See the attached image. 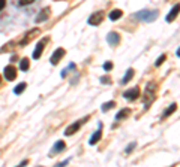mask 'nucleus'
<instances>
[{"label": "nucleus", "mask_w": 180, "mask_h": 167, "mask_svg": "<svg viewBox=\"0 0 180 167\" xmlns=\"http://www.w3.org/2000/svg\"><path fill=\"white\" fill-rule=\"evenodd\" d=\"M159 17L158 11H141V12L135 13V18L138 21H144V22H153Z\"/></svg>", "instance_id": "1"}, {"label": "nucleus", "mask_w": 180, "mask_h": 167, "mask_svg": "<svg viewBox=\"0 0 180 167\" xmlns=\"http://www.w3.org/2000/svg\"><path fill=\"white\" fill-rule=\"evenodd\" d=\"M104 20V11H96L95 13H92L89 18V24L90 26H99Z\"/></svg>", "instance_id": "2"}, {"label": "nucleus", "mask_w": 180, "mask_h": 167, "mask_svg": "<svg viewBox=\"0 0 180 167\" xmlns=\"http://www.w3.org/2000/svg\"><path fill=\"white\" fill-rule=\"evenodd\" d=\"M155 88H156V85H155V84H149V85H147L146 96H144V105H146V107H149V101H152L153 99H155Z\"/></svg>", "instance_id": "3"}, {"label": "nucleus", "mask_w": 180, "mask_h": 167, "mask_svg": "<svg viewBox=\"0 0 180 167\" xmlns=\"http://www.w3.org/2000/svg\"><path fill=\"white\" fill-rule=\"evenodd\" d=\"M86 121H87V116H86L83 121H77V122H74V124H71L69 127L65 130V134H66V136H72L74 133H77V131L80 130L81 124H83V122H86Z\"/></svg>", "instance_id": "4"}, {"label": "nucleus", "mask_w": 180, "mask_h": 167, "mask_svg": "<svg viewBox=\"0 0 180 167\" xmlns=\"http://www.w3.org/2000/svg\"><path fill=\"white\" fill-rule=\"evenodd\" d=\"M47 42H48L47 37L42 39L41 42H38V45H36V48H35V52H33V58H35V60H38V58L41 57V54L44 52V48H45V45H47Z\"/></svg>", "instance_id": "5"}, {"label": "nucleus", "mask_w": 180, "mask_h": 167, "mask_svg": "<svg viewBox=\"0 0 180 167\" xmlns=\"http://www.w3.org/2000/svg\"><path fill=\"white\" fill-rule=\"evenodd\" d=\"M63 55H65V49H63V48H57V49H56L54 52H53V55H51V64H59V61L62 60V57Z\"/></svg>", "instance_id": "6"}, {"label": "nucleus", "mask_w": 180, "mask_h": 167, "mask_svg": "<svg viewBox=\"0 0 180 167\" xmlns=\"http://www.w3.org/2000/svg\"><path fill=\"white\" fill-rule=\"evenodd\" d=\"M140 96V88L135 87V88H131V90H128L123 93V97H125L126 100H135V99H138Z\"/></svg>", "instance_id": "7"}, {"label": "nucleus", "mask_w": 180, "mask_h": 167, "mask_svg": "<svg viewBox=\"0 0 180 167\" xmlns=\"http://www.w3.org/2000/svg\"><path fill=\"white\" fill-rule=\"evenodd\" d=\"M5 78L8 81H14L17 78V69L14 66H6L5 67Z\"/></svg>", "instance_id": "8"}, {"label": "nucleus", "mask_w": 180, "mask_h": 167, "mask_svg": "<svg viewBox=\"0 0 180 167\" xmlns=\"http://www.w3.org/2000/svg\"><path fill=\"white\" fill-rule=\"evenodd\" d=\"M38 33H41V30H39V28H33L32 32H29V33H26V36H24V39L21 40L20 43H21V45H27L29 42H30V40L33 39V37H35V36H36Z\"/></svg>", "instance_id": "9"}, {"label": "nucleus", "mask_w": 180, "mask_h": 167, "mask_svg": "<svg viewBox=\"0 0 180 167\" xmlns=\"http://www.w3.org/2000/svg\"><path fill=\"white\" fill-rule=\"evenodd\" d=\"M50 15H51V11H50V7H45L44 11L38 13V17H36V22H42V21H47L50 18Z\"/></svg>", "instance_id": "10"}, {"label": "nucleus", "mask_w": 180, "mask_h": 167, "mask_svg": "<svg viewBox=\"0 0 180 167\" xmlns=\"http://www.w3.org/2000/svg\"><path fill=\"white\" fill-rule=\"evenodd\" d=\"M107 40H108V43H110L111 47H116V45H119V42H120V36L116 32H111L107 36Z\"/></svg>", "instance_id": "11"}, {"label": "nucleus", "mask_w": 180, "mask_h": 167, "mask_svg": "<svg viewBox=\"0 0 180 167\" xmlns=\"http://www.w3.org/2000/svg\"><path fill=\"white\" fill-rule=\"evenodd\" d=\"M101 136H102V124L99 122V130H96V131L93 133V136L90 137L89 143L90 145H96L98 142H99V139H101Z\"/></svg>", "instance_id": "12"}, {"label": "nucleus", "mask_w": 180, "mask_h": 167, "mask_svg": "<svg viewBox=\"0 0 180 167\" xmlns=\"http://www.w3.org/2000/svg\"><path fill=\"white\" fill-rule=\"evenodd\" d=\"M65 148H66V143H65V142H62V140L56 142V145H54V148L51 149V154H50V155L57 154V152H60V151H63Z\"/></svg>", "instance_id": "13"}, {"label": "nucleus", "mask_w": 180, "mask_h": 167, "mask_svg": "<svg viewBox=\"0 0 180 167\" xmlns=\"http://www.w3.org/2000/svg\"><path fill=\"white\" fill-rule=\"evenodd\" d=\"M177 13H179V5H176V6L171 9V12L168 13V17H167V21H168V22H171V21L177 17Z\"/></svg>", "instance_id": "14"}, {"label": "nucleus", "mask_w": 180, "mask_h": 167, "mask_svg": "<svg viewBox=\"0 0 180 167\" xmlns=\"http://www.w3.org/2000/svg\"><path fill=\"white\" fill-rule=\"evenodd\" d=\"M129 114H131V111H129V109H122V111H119V112H117V115H116V120H117V121L125 120V118Z\"/></svg>", "instance_id": "15"}, {"label": "nucleus", "mask_w": 180, "mask_h": 167, "mask_svg": "<svg viewBox=\"0 0 180 167\" xmlns=\"http://www.w3.org/2000/svg\"><path fill=\"white\" fill-rule=\"evenodd\" d=\"M122 15H123V12H122L120 9H114V11L110 12V20L116 21V20H119V18H122Z\"/></svg>", "instance_id": "16"}, {"label": "nucleus", "mask_w": 180, "mask_h": 167, "mask_svg": "<svg viewBox=\"0 0 180 167\" xmlns=\"http://www.w3.org/2000/svg\"><path fill=\"white\" fill-rule=\"evenodd\" d=\"M134 78V69H128V72H126V75L123 76V79H122V84H128L129 81Z\"/></svg>", "instance_id": "17"}, {"label": "nucleus", "mask_w": 180, "mask_h": 167, "mask_svg": "<svg viewBox=\"0 0 180 167\" xmlns=\"http://www.w3.org/2000/svg\"><path fill=\"white\" fill-rule=\"evenodd\" d=\"M26 87H27V85H26V82H21V84H18V85L14 88V93L15 94H21L24 90H26Z\"/></svg>", "instance_id": "18"}, {"label": "nucleus", "mask_w": 180, "mask_h": 167, "mask_svg": "<svg viewBox=\"0 0 180 167\" xmlns=\"http://www.w3.org/2000/svg\"><path fill=\"white\" fill-rule=\"evenodd\" d=\"M114 106H116V103H114V101H107V103L102 105V112H108V111L113 109Z\"/></svg>", "instance_id": "19"}, {"label": "nucleus", "mask_w": 180, "mask_h": 167, "mask_svg": "<svg viewBox=\"0 0 180 167\" xmlns=\"http://www.w3.org/2000/svg\"><path fill=\"white\" fill-rule=\"evenodd\" d=\"M176 109H177V105H176V103H173V105H170V107H168V109H167L165 112H164V116H168V115H171L174 112V111H176Z\"/></svg>", "instance_id": "20"}, {"label": "nucleus", "mask_w": 180, "mask_h": 167, "mask_svg": "<svg viewBox=\"0 0 180 167\" xmlns=\"http://www.w3.org/2000/svg\"><path fill=\"white\" fill-rule=\"evenodd\" d=\"M20 69L23 70V72H26V70H29V60L27 58H23L20 63Z\"/></svg>", "instance_id": "21"}, {"label": "nucleus", "mask_w": 180, "mask_h": 167, "mask_svg": "<svg viewBox=\"0 0 180 167\" xmlns=\"http://www.w3.org/2000/svg\"><path fill=\"white\" fill-rule=\"evenodd\" d=\"M33 2H35V0H20L18 5H20V6H26V5H30V3H33Z\"/></svg>", "instance_id": "22"}, {"label": "nucleus", "mask_w": 180, "mask_h": 167, "mask_svg": "<svg viewBox=\"0 0 180 167\" xmlns=\"http://www.w3.org/2000/svg\"><path fill=\"white\" fill-rule=\"evenodd\" d=\"M165 55H164V54H162V55H161L159 58H158V60H156V66H161V64H162V63H164V61H165Z\"/></svg>", "instance_id": "23"}, {"label": "nucleus", "mask_w": 180, "mask_h": 167, "mask_svg": "<svg viewBox=\"0 0 180 167\" xmlns=\"http://www.w3.org/2000/svg\"><path fill=\"white\" fill-rule=\"evenodd\" d=\"M111 69H113V63H111V61H107V63L104 64V70L108 72V70H111Z\"/></svg>", "instance_id": "24"}, {"label": "nucleus", "mask_w": 180, "mask_h": 167, "mask_svg": "<svg viewBox=\"0 0 180 167\" xmlns=\"http://www.w3.org/2000/svg\"><path fill=\"white\" fill-rule=\"evenodd\" d=\"M134 148H135V142H131V143H129V146L126 148V154H131V151L134 149Z\"/></svg>", "instance_id": "25"}, {"label": "nucleus", "mask_w": 180, "mask_h": 167, "mask_svg": "<svg viewBox=\"0 0 180 167\" xmlns=\"http://www.w3.org/2000/svg\"><path fill=\"white\" fill-rule=\"evenodd\" d=\"M110 78H108V76H104V78H101V82H102V84H110Z\"/></svg>", "instance_id": "26"}, {"label": "nucleus", "mask_w": 180, "mask_h": 167, "mask_svg": "<svg viewBox=\"0 0 180 167\" xmlns=\"http://www.w3.org/2000/svg\"><path fill=\"white\" fill-rule=\"evenodd\" d=\"M5 5H6V0H0V11L5 7Z\"/></svg>", "instance_id": "27"}, {"label": "nucleus", "mask_w": 180, "mask_h": 167, "mask_svg": "<svg viewBox=\"0 0 180 167\" xmlns=\"http://www.w3.org/2000/svg\"><path fill=\"white\" fill-rule=\"evenodd\" d=\"M68 163H69V161L66 160V161H62V163H59V164H57V167H62V166H66V164H68Z\"/></svg>", "instance_id": "28"}, {"label": "nucleus", "mask_w": 180, "mask_h": 167, "mask_svg": "<svg viewBox=\"0 0 180 167\" xmlns=\"http://www.w3.org/2000/svg\"><path fill=\"white\" fill-rule=\"evenodd\" d=\"M17 60H18V57H17V55H14V57L11 58V61H17Z\"/></svg>", "instance_id": "29"}, {"label": "nucleus", "mask_w": 180, "mask_h": 167, "mask_svg": "<svg viewBox=\"0 0 180 167\" xmlns=\"http://www.w3.org/2000/svg\"><path fill=\"white\" fill-rule=\"evenodd\" d=\"M0 79H2V78H0Z\"/></svg>", "instance_id": "30"}]
</instances>
